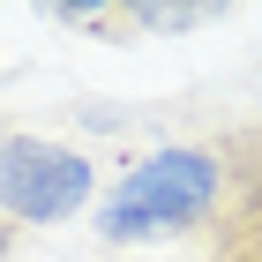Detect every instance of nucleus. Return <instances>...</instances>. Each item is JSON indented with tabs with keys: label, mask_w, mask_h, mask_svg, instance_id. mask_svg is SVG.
Segmentation results:
<instances>
[{
	"label": "nucleus",
	"mask_w": 262,
	"mask_h": 262,
	"mask_svg": "<svg viewBox=\"0 0 262 262\" xmlns=\"http://www.w3.org/2000/svg\"><path fill=\"white\" fill-rule=\"evenodd\" d=\"M225 202H232L225 150H202V142H165V150L135 158L120 180H113V195L98 202V232H105L113 247L172 240V232L217 225Z\"/></svg>",
	"instance_id": "f257e3e1"
},
{
	"label": "nucleus",
	"mask_w": 262,
	"mask_h": 262,
	"mask_svg": "<svg viewBox=\"0 0 262 262\" xmlns=\"http://www.w3.org/2000/svg\"><path fill=\"white\" fill-rule=\"evenodd\" d=\"M98 187V165L53 135H0V217L8 225H68Z\"/></svg>",
	"instance_id": "f03ea898"
},
{
	"label": "nucleus",
	"mask_w": 262,
	"mask_h": 262,
	"mask_svg": "<svg viewBox=\"0 0 262 262\" xmlns=\"http://www.w3.org/2000/svg\"><path fill=\"white\" fill-rule=\"evenodd\" d=\"M210 262H262V187H232L225 217L210 225Z\"/></svg>",
	"instance_id": "7ed1b4c3"
},
{
	"label": "nucleus",
	"mask_w": 262,
	"mask_h": 262,
	"mask_svg": "<svg viewBox=\"0 0 262 262\" xmlns=\"http://www.w3.org/2000/svg\"><path fill=\"white\" fill-rule=\"evenodd\" d=\"M8 247H15V232H8V217H0V262H8Z\"/></svg>",
	"instance_id": "20e7f679"
}]
</instances>
